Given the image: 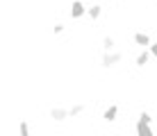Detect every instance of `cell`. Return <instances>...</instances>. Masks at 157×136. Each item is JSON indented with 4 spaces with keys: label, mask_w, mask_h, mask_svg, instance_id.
<instances>
[{
    "label": "cell",
    "mask_w": 157,
    "mask_h": 136,
    "mask_svg": "<svg viewBox=\"0 0 157 136\" xmlns=\"http://www.w3.org/2000/svg\"><path fill=\"white\" fill-rule=\"evenodd\" d=\"M121 59H123L121 52H105V54H102V59H100V66L102 68H114Z\"/></svg>",
    "instance_id": "6da1fadb"
},
{
    "label": "cell",
    "mask_w": 157,
    "mask_h": 136,
    "mask_svg": "<svg viewBox=\"0 0 157 136\" xmlns=\"http://www.w3.org/2000/svg\"><path fill=\"white\" fill-rule=\"evenodd\" d=\"M50 118H52L55 123H64L66 118H71V113H68L66 109H62V107H52V109H50Z\"/></svg>",
    "instance_id": "3957f363"
},
{
    "label": "cell",
    "mask_w": 157,
    "mask_h": 136,
    "mask_svg": "<svg viewBox=\"0 0 157 136\" xmlns=\"http://www.w3.org/2000/svg\"><path fill=\"white\" fill-rule=\"evenodd\" d=\"M134 43L141 46V48H148L153 41H150V34H146V32H137V34H134Z\"/></svg>",
    "instance_id": "8992f818"
},
{
    "label": "cell",
    "mask_w": 157,
    "mask_h": 136,
    "mask_svg": "<svg viewBox=\"0 0 157 136\" xmlns=\"http://www.w3.org/2000/svg\"><path fill=\"white\" fill-rule=\"evenodd\" d=\"M89 12V9L84 7V2L82 0H73V5H71V9H68V14H71V18H82V16Z\"/></svg>",
    "instance_id": "7a4b0ae2"
},
{
    "label": "cell",
    "mask_w": 157,
    "mask_h": 136,
    "mask_svg": "<svg viewBox=\"0 0 157 136\" xmlns=\"http://www.w3.org/2000/svg\"><path fill=\"white\" fill-rule=\"evenodd\" d=\"M52 32H55V34H62V32H64V25H62V23H55V27H52Z\"/></svg>",
    "instance_id": "5bb4252c"
},
{
    "label": "cell",
    "mask_w": 157,
    "mask_h": 136,
    "mask_svg": "<svg viewBox=\"0 0 157 136\" xmlns=\"http://www.w3.org/2000/svg\"><path fill=\"white\" fill-rule=\"evenodd\" d=\"M114 46H116V41L112 39V36H105V39H102V50H105V52H112Z\"/></svg>",
    "instance_id": "9c48e42d"
},
{
    "label": "cell",
    "mask_w": 157,
    "mask_h": 136,
    "mask_svg": "<svg viewBox=\"0 0 157 136\" xmlns=\"http://www.w3.org/2000/svg\"><path fill=\"white\" fill-rule=\"evenodd\" d=\"M116 116H118V107L116 105H109L105 109V113H102V120H105V123H114Z\"/></svg>",
    "instance_id": "5b68a950"
},
{
    "label": "cell",
    "mask_w": 157,
    "mask_h": 136,
    "mask_svg": "<svg viewBox=\"0 0 157 136\" xmlns=\"http://www.w3.org/2000/svg\"><path fill=\"white\" fill-rule=\"evenodd\" d=\"M18 134H21V136H28V134H30V127H28V123H25V120L18 123Z\"/></svg>",
    "instance_id": "8fae6325"
},
{
    "label": "cell",
    "mask_w": 157,
    "mask_h": 136,
    "mask_svg": "<svg viewBox=\"0 0 157 136\" xmlns=\"http://www.w3.org/2000/svg\"><path fill=\"white\" fill-rule=\"evenodd\" d=\"M137 134H139V136H153V127H150L148 123L137 120Z\"/></svg>",
    "instance_id": "52a82bcc"
},
{
    "label": "cell",
    "mask_w": 157,
    "mask_h": 136,
    "mask_svg": "<svg viewBox=\"0 0 157 136\" xmlns=\"http://www.w3.org/2000/svg\"><path fill=\"white\" fill-rule=\"evenodd\" d=\"M68 113H71V118L80 116V113H84V105H82V102H78V105H73L71 109H68Z\"/></svg>",
    "instance_id": "30bf717a"
},
{
    "label": "cell",
    "mask_w": 157,
    "mask_h": 136,
    "mask_svg": "<svg viewBox=\"0 0 157 136\" xmlns=\"http://www.w3.org/2000/svg\"><path fill=\"white\" fill-rule=\"evenodd\" d=\"M139 120H141V123H153V116H150V113L148 111H141V113H139Z\"/></svg>",
    "instance_id": "7c38bea8"
},
{
    "label": "cell",
    "mask_w": 157,
    "mask_h": 136,
    "mask_svg": "<svg viewBox=\"0 0 157 136\" xmlns=\"http://www.w3.org/2000/svg\"><path fill=\"white\" fill-rule=\"evenodd\" d=\"M100 14H102V7H100V5H91L89 12H86V16H89L91 20H98V18H100Z\"/></svg>",
    "instance_id": "ba28073f"
},
{
    "label": "cell",
    "mask_w": 157,
    "mask_h": 136,
    "mask_svg": "<svg viewBox=\"0 0 157 136\" xmlns=\"http://www.w3.org/2000/svg\"><path fill=\"white\" fill-rule=\"evenodd\" d=\"M150 57H153V52H150L148 48H144V50H141V52L137 54V59H134V64H137V68H144L146 64L150 61Z\"/></svg>",
    "instance_id": "277c9868"
},
{
    "label": "cell",
    "mask_w": 157,
    "mask_h": 136,
    "mask_svg": "<svg viewBox=\"0 0 157 136\" xmlns=\"http://www.w3.org/2000/svg\"><path fill=\"white\" fill-rule=\"evenodd\" d=\"M148 50L153 52V57L157 59V41H153V43H150V46H148Z\"/></svg>",
    "instance_id": "4fadbf2b"
}]
</instances>
